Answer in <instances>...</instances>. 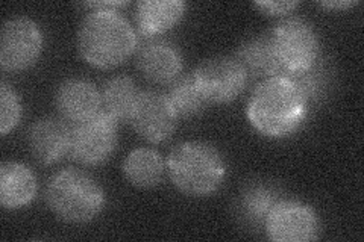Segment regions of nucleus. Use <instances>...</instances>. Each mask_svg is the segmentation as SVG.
<instances>
[{"mask_svg":"<svg viewBox=\"0 0 364 242\" xmlns=\"http://www.w3.org/2000/svg\"><path fill=\"white\" fill-rule=\"evenodd\" d=\"M44 48L43 31L36 20L13 17L0 33V65L5 72H25L36 65Z\"/></svg>","mask_w":364,"mask_h":242,"instance_id":"obj_8","label":"nucleus"},{"mask_svg":"<svg viewBox=\"0 0 364 242\" xmlns=\"http://www.w3.org/2000/svg\"><path fill=\"white\" fill-rule=\"evenodd\" d=\"M252 6L264 16L281 17L293 13L299 6V2H294V0L293 2H255Z\"/></svg>","mask_w":364,"mask_h":242,"instance_id":"obj_22","label":"nucleus"},{"mask_svg":"<svg viewBox=\"0 0 364 242\" xmlns=\"http://www.w3.org/2000/svg\"><path fill=\"white\" fill-rule=\"evenodd\" d=\"M281 199L278 191L266 183H252L240 195L238 214L243 221L252 227H264L270 211Z\"/></svg>","mask_w":364,"mask_h":242,"instance_id":"obj_19","label":"nucleus"},{"mask_svg":"<svg viewBox=\"0 0 364 242\" xmlns=\"http://www.w3.org/2000/svg\"><path fill=\"white\" fill-rule=\"evenodd\" d=\"M282 76H298L313 70L321 57V38L311 23L291 17L270 31Z\"/></svg>","mask_w":364,"mask_h":242,"instance_id":"obj_5","label":"nucleus"},{"mask_svg":"<svg viewBox=\"0 0 364 242\" xmlns=\"http://www.w3.org/2000/svg\"><path fill=\"white\" fill-rule=\"evenodd\" d=\"M129 2H88L84 4L87 8H93V9H107V11H117L119 8L128 6Z\"/></svg>","mask_w":364,"mask_h":242,"instance_id":"obj_23","label":"nucleus"},{"mask_svg":"<svg viewBox=\"0 0 364 242\" xmlns=\"http://www.w3.org/2000/svg\"><path fill=\"white\" fill-rule=\"evenodd\" d=\"M166 167L173 187L191 199H207L218 192L226 179V160L218 147L190 140L170 152Z\"/></svg>","mask_w":364,"mask_h":242,"instance_id":"obj_3","label":"nucleus"},{"mask_svg":"<svg viewBox=\"0 0 364 242\" xmlns=\"http://www.w3.org/2000/svg\"><path fill=\"white\" fill-rule=\"evenodd\" d=\"M21 101L17 91L8 82L0 84V135L13 132L21 120Z\"/></svg>","mask_w":364,"mask_h":242,"instance_id":"obj_21","label":"nucleus"},{"mask_svg":"<svg viewBox=\"0 0 364 242\" xmlns=\"http://www.w3.org/2000/svg\"><path fill=\"white\" fill-rule=\"evenodd\" d=\"M182 55L166 40H149L136 49V68L152 84L168 85L182 73Z\"/></svg>","mask_w":364,"mask_h":242,"instance_id":"obj_13","label":"nucleus"},{"mask_svg":"<svg viewBox=\"0 0 364 242\" xmlns=\"http://www.w3.org/2000/svg\"><path fill=\"white\" fill-rule=\"evenodd\" d=\"M273 242H311L321 233V218L310 204L298 200H279L264 223Z\"/></svg>","mask_w":364,"mask_h":242,"instance_id":"obj_9","label":"nucleus"},{"mask_svg":"<svg viewBox=\"0 0 364 242\" xmlns=\"http://www.w3.org/2000/svg\"><path fill=\"white\" fill-rule=\"evenodd\" d=\"M179 117L168 97L156 91H141L129 124L141 140L161 144L173 136Z\"/></svg>","mask_w":364,"mask_h":242,"instance_id":"obj_10","label":"nucleus"},{"mask_svg":"<svg viewBox=\"0 0 364 242\" xmlns=\"http://www.w3.org/2000/svg\"><path fill=\"white\" fill-rule=\"evenodd\" d=\"M38 183L33 171L17 160L0 167V204L5 211H18L37 197Z\"/></svg>","mask_w":364,"mask_h":242,"instance_id":"obj_14","label":"nucleus"},{"mask_svg":"<svg viewBox=\"0 0 364 242\" xmlns=\"http://www.w3.org/2000/svg\"><path fill=\"white\" fill-rule=\"evenodd\" d=\"M55 106L67 123L85 121L102 111L100 89L84 77L67 79L56 89Z\"/></svg>","mask_w":364,"mask_h":242,"instance_id":"obj_12","label":"nucleus"},{"mask_svg":"<svg viewBox=\"0 0 364 242\" xmlns=\"http://www.w3.org/2000/svg\"><path fill=\"white\" fill-rule=\"evenodd\" d=\"M208 105H226L243 94L249 75L231 56H213L202 61L191 73Z\"/></svg>","mask_w":364,"mask_h":242,"instance_id":"obj_7","label":"nucleus"},{"mask_svg":"<svg viewBox=\"0 0 364 242\" xmlns=\"http://www.w3.org/2000/svg\"><path fill=\"white\" fill-rule=\"evenodd\" d=\"M166 160L156 150L139 147L129 152L123 160V176L132 187L151 189L163 182L166 175Z\"/></svg>","mask_w":364,"mask_h":242,"instance_id":"obj_16","label":"nucleus"},{"mask_svg":"<svg viewBox=\"0 0 364 242\" xmlns=\"http://www.w3.org/2000/svg\"><path fill=\"white\" fill-rule=\"evenodd\" d=\"M77 52L82 60L100 70L127 62L136 52V33L119 11L93 9L77 29Z\"/></svg>","mask_w":364,"mask_h":242,"instance_id":"obj_2","label":"nucleus"},{"mask_svg":"<svg viewBox=\"0 0 364 242\" xmlns=\"http://www.w3.org/2000/svg\"><path fill=\"white\" fill-rule=\"evenodd\" d=\"M357 2H322L321 6L326 8V9H348V8H352L355 6Z\"/></svg>","mask_w":364,"mask_h":242,"instance_id":"obj_24","label":"nucleus"},{"mask_svg":"<svg viewBox=\"0 0 364 242\" xmlns=\"http://www.w3.org/2000/svg\"><path fill=\"white\" fill-rule=\"evenodd\" d=\"M119 144V123L111 115L100 111L95 117L72 126L70 156L75 163L85 167L105 164Z\"/></svg>","mask_w":364,"mask_h":242,"instance_id":"obj_6","label":"nucleus"},{"mask_svg":"<svg viewBox=\"0 0 364 242\" xmlns=\"http://www.w3.org/2000/svg\"><path fill=\"white\" fill-rule=\"evenodd\" d=\"M72 128L63 119L44 117L31 126L28 145L31 155L41 165H55L68 156Z\"/></svg>","mask_w":364,"mask_h":242,"instance_id":"obj_11","label":"nucleus"},{"mask_svg":"<svg viewBox=\"0 0 364 242\" xmlns=\"http://www.w3.org/2000/svg\"><path fill=\"white\" fill-rule=\"evenodd\" d=\"M310 111V100L289 76L259 82L249 97L246 115L250 126L270 140H284L298 132Z\"/></svg>","mask_w":364,"mask_h":242,"instance_id":"obj_1","label":"nucleus"},{"mask_svg":"<svg viewBox=\"0 0 364 242\" xmlns=\"http://www.w3.org/2000/svg\"><path fill=\"white\" fill-rule=\"evenodd\" d=\"M237 61L243 65L249 77H273L282 75L275 50H273L270 32L261 33L245 41L237 50Z\"/></svg>","mask_w":364,"mask_h":242,"instance_id":"obj_17","label":"nucleus"},{"mask_svg":"<svg viewBox=\"0 0 364 242\" xmlns=\"http://www.w3.org/2000/svg\"><path fill=\"white\" fill-rule=\"evenodd\" d=\"M44 197L58 220L76 226L95 221L107 204V195L100 183L77 168L55 172L46 185Z\"/></svg>","mask_w":364,"mask_h":242,"instance_id":"obj_4","label":"nucleus"},{"mask_svg":"<svg viewBox=\"0 0 364 242\" xmlns=\"http://www.w3.org/2000/svg\"><path fill=\"white\" fill-rule=\"evenodd\" d=\"M187 4L181 0H141L135 6V23L143 37H159L184 18Z\"/></svg>","mask_w":364,"mask_h":242,"instance_id":"obj_15","label":"nucleus"},{"mask_svg":"<svg viewBox=\"0 0 364 242\" xmlns=\"http://www.w3.org/2000/svg\"><path fill=\"white\" fill-rule=\"evenodd\" d=\"M102 94V111L120 123H129L132 111L136 105L141 91L136 88L134 79L129 76H114L107 80Z\"/></svg>","mask_w":364,"mask_h":242,"instance_id":"obj_18","label":"nucleus"},{"mask_svg":"<svg viewBox=\"0 0 364 242\" xmlns=\"http://www.w3.org/2000/svg\"><path fill=\"white\" fill-rule=\"evenodd\" d=\"M166 96L172 103L179 119L196 117L208 106V101L202 97L191 75H181L172 84H168Z\"/></svg>","mask_w":364,"mask_h":242,"instance_id":"obj_20","label":"nucleus"}]
</instances>
